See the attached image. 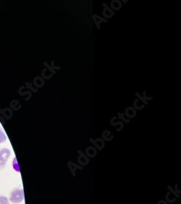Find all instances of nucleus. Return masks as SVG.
Returning <instances> with one entry per match:
<instances>
[{"label":"nucleus","instance_id":"1a4fd4ad","mask_svg":"<svg viewBox=\"0 0 181 204\" xmlns=\"http://www.w3.org/2000/svg\"><path fill=\"white\" fill-rule=\"evenodd\" d=\"M5 162H0V169H1V168H2L3 167H5Z\"/></svg>","mask_w":181,"mask_h":204},{"label":"nucleus","instance_id":"39448f33","mask_svg":"<svg viewBox=\"0 0 181 204\" xmlns=\"http://www.w3.org/2000/svg\"><path fill=\"white\" fill-rule=\"evenodd\" d=\"M111 7L114 9H115V10H118L119 9L121 8V2L120 1H118V0L112 1V3H111Z\"/></svg>","mask_w":181,"mask_h":204},{"label":"nucleus","instance_id":"20e7f679","mask_svg":"<svg viewBox=\"0 0 181 204\" xmlns=\"http://www.w3.org/2000/svg\"><path fill=\"white\" fill-rule=\"evenodd\" d=\"M92 18H93L94 22H95L96 25H97L98 29H100V26H99V24L101 23V22H107V20L106 19H104L103 18H101V17L97 15H94L93 16H92Z\"/></svg>","mask_w":181,"mask_h":204},{"label":"nucleus","instance_id":"6e6552de","mask_svg":"<svg viewBox=\"0 0 181 204\" xmlns=\"http://www.w3.org/2000/svg\"><path fill=\"white\" fill-rule=\"evenodd\" d=\"M13 167H14V169L15 170V171H18V172L20 171V170H19V167H18V162H17V160L15 159V158L14 162H13Z\"/></svg>","mask_w":181,"mask_h":204},{"label":"nucleus","instance_id":"0eeeda50","mask_svg":"<svg viewBox=\"0 0 181 204\" xmlns=\"http://www.w3.org/2000/svg\"><path fill=\"white\" fill-rule=\"evenodd\" d=\"M7 140V137L5 133H4L2 130H0V143H2L5 142Z\"/></svg>","mask_w":181,"mask_h":204},{"label":"nucleus","instance_id":"423d86ee","mask_svg":"<svg viewBox=\"0 0 181 204\" xmlns=\"http://www.w3.org/2000/svg\"><path fill=\"white\" fill-rule=\"evenodd\" d=\"M9 201L6 196L0 195V204H9Z\"/></svg>","mask_w":181,"mask_h":204},{"label":"nucleus","instance_id":"7ed1b4c3","mask_svg":"<svg viewBox=\"0 0 181 204\" xmlns=\"http://www.w3.org/2000/svg\"><path fill=\"white\" fill-rule=\"evenodd\" d=\"M103 5L105 7L104 9V10H103L104 16L106 18H112V17L114 15V12H113L112 10H111V9H109L108 7H107V5L105 3H104Z\"/></svg>","mask_w":181,"mask_h":204},{"label":"nucleus","instance_id":"f03ea898","mask_svg":"<svg viewBox=\"0 0 181 204\" xmlns=\"http://www.w3.org/2000/svg\"><path fill=\"white\" fill-rule=\"evenodd\" d=\"M10 155L11 152L8 148L1 149V150H0V162L6 163V162L8 160Z\"/></svg>","mask_w":181,"mask_h":204},{"label":"nucleus","instance_id":"f257e3e1","mask_svg":"<svg viewBox=\"0 0 181 204\" xmlns=\"http://www.w3.org/2000/svg\"><path fill=\"white\" fill-rule=\"evenodd\" d=\"M24 200V193L23 190H20V189H15L10 193L9 195V201L11 203L18 204L21 203V202Z\"/></svg>","mask_w":181,"mask_h":204}]
</instances>
